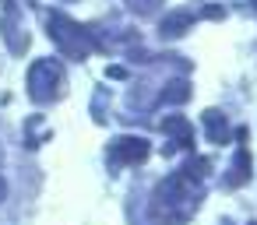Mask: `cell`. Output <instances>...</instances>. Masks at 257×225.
I'll return each instance as SVG.
<instances>
[{
    "label": "cell",
    "mask_w": 257,
    "mask_h": 225,
    "mask_svg": "<svg viewBox=\"0 0 257 225\" xmlns=\"http://www.w3.org/2000/svg\"><path fill=\"white\" fill-rule=\"evenodd\" d=\"M201 207V179H194L190 172L176 169L173 176H166L155 193H152V218L159 225H183L194 218V211Z\"/></svg>",
    "instance_id": "cell-1"
},
{
    "label": "cell",
    "mask_w": 257,
    "mask_h": 225,
    "mask_svg": "<svg viewBox=\"0 0 257 225\" xmlns=\"http://www.w3.org/2000/svg\"><path fill=\"white\" fill-rule=\"evenodd\" d=\"M46 29H50V39L60 46V53L71 57V60H88V53L95 50L92 32H88L85 25L71 22V18L60 15V11H53V15L46 18Z\"/></svg>",
    "instance_id": "cell-2"
},
{
    "label": "cell",
    "mask_w": 257,
    "mask_h": 225,
    "mask_svg": "<svg viewBox=\"0 0 257 225\" xmlns=\"http://www.w3.org/2000/svg\"><path fill=\"white\" fill-rule=\"evenodd\" d=\"M67 92V74L60 67V60L53 57H43L29 67V99L39 102V106H50L57 102L60 95Z\"/></svg>",
    "instance_id": "cell-3"
},
{
    "label": "cell",
    "mask_w": 257,
    "mask_h": 225,
    "mask_svg": "<svg viewBox=\"0 0 257 225\" xmlns=\"http://www.w3.org/2000/svg\"><path fill=\"white\" fill-rule=\"evenodd\" d=\"M148 155H152V144L145 137H138V134H123V137H116L109 144V158L116 165H141Z\"/></svg>",
    "instance_id": "cell-4"
},
{
    "label": "cell",
    "mask_w": 257,
    "mask_h": 225,
    "mask_svg": "<svg viewBox=\"0 0 257 225\" xmlns=\"http://www.w3.org/2000/svg\"><path fill=\"white\" fill-rule=\"evenodd\" d=\"M162 130L176 141V148H194V127L187 123V116H180V113L166 116L162 120Z\"/></svg>",
    "instance_id": "cell-5"
},
{
    "label": "cell",
    "mask_w": 257,
    "mask_h": 225,
    "mask_svg": "<svg viewBox=\"0 0 257 225\" xmlns=\"http://www.w3.org/2000/svg\"><path fill=\"white\" fill-rule=\"evenodd\" d=\"M250 165H253V158H250V148L246 144H239L236 148V158H232V165H229V176H225V183L236 190V186H243L246 179H250Z\"/></svg>",
    "instance_id": "cell-6"
},
{
    "label": "cell",
    "mask_w": 257,
    "mask_h": 225,
    "mask_svg": "<svg viewBox=\"0 0 257 225\" xmlns=\"http://www.w3.org/2000/svg\"><path fill=\"white\" fill-rule=\"evenodd\" d=\"M187 29H194V15L190 11H173V15L162 18V36L166 39H180V36H187Z\"/></svg>",
    "instance_id": "cell-7"
},
{
    "label": "cell",
    "mask_w": 257,
    "mask_h": 225,
    "mask_svg": "<svg viewBox=\"0 0 257 225\" xmlns=\"http://www.w3.org/2000/svg\"><path fill=\"white\" fill-rule=\"evenodd\" d=\"M204 130H208V141H215V144H225L229 141V123H225V116L218 113V109H204Z\"/></svg>",
    "instance_id": "cell-8"
},
{
    "label": "cell",
    "mask_w": 257,
    "mask_h": 225,
    "mask_svg": "<svg viewBox=\"0 0 257 225\" xmlns=\"http://www.w3.org/2000/svg\"><path fill=\"white\" fill-rule=\"evenodd\" d=\"M190 99V85L187 81H169L162 88V102H187Z\"/></svg>",
    "instance_id": "cell-9"
},
{
    "label": "cell",
    "mask_w": 257,
    "mask_h": 225,
    "mask_svg": "<svg viewBox=\"0 0 257 225\" xmlns=\"http://www.w3.org/2000/svg\"><path fill=\"white\" fill-rule=\"evenodd\" d=\"M183 172H190L194 179H204V176L211 172V162H208V158H190V162L183 165Z\"/></svg>",
    "instance_id": "cell-10"
},
{
    "label": "cell",
    "mask_w": 257,
    "mask_h": 225,
    "mask_svg": "<svg viewBox=\"0 0 257 225\" xmlns=\"http://www.w3.org/2000/svg\"><path fill=\"white\" fill-rule=\"evenodd\" d=\"M15 29H18V25H15V11H8V18H4V36H11ZM25 46H29L25 39H11V50H15V53H22Z\"/></svg>",
    "instance_id": "cell-11"
},
{
    "label": "cell",
    "mask_w": 257,
    "mask_h": 225,
    "mask_svg": "<svg viewBox=\"0 0 257 225\" xmlns=\"http://www.w3.org/2000/svg\"><path fill=\"white\" fill-rule=\"evenodd\" d=\"M204 15H208V18H225V11H222V8H208Z\"/></svg>",
    "instance_id": "cell-12"
},
{
    "label": "cell",
    "mask_w": 257,
    "mask_h": 225,
    "mask_svg": "<svg viewBox=\"0 0 257 225\" xmlns=\"http://www.w3.org/2000/svg\"><path fill=\"white\" fill-rule=\"evenodd\" d=\"M106 74H109V78H127V71H123V67H109Z\"/></svg>",
    "instance_id": "cell-13"
},
{
    "label": "cell",
    "mask_w": 257,
    "mask_h": 225,
    "mask_svg": "<svg viewBox=\"0 0 257 225\" xmlns=\"http://www.w3.org/2000/svg\"><path fill=\"white\" fill-rule=\"evenodd\" d=\"M8 197V183H4V176H0V200Z\"/></svg>",
    "instance_id": "cell-14"
},
{
    "label": "cell",
    "mask_w": 257,
    "mask_h": 225,
    "mask_svg": "<svg viewBox=\"0 0 257 225\" xmlns=\"http://www.w3.org/2000/svg\"><path fill=\"white\" fill-rule=\"evenodd\" d=\"M250 8H253V11H257V0H250Z\"/></svg>",
    "instance_id": "cell-15"
},
{
    "label": "cell",
    "mask_w": 257,
    "mask_h": 225,
    "mask_svg": "<svg viewBox=\"0 0 257 225\" xmlns=\"http://www.w3.org/2000/svg\"><path fill=\"white\" fill-rule=\"evenodd\" d=\"M0 162H4V151H0Z\"/></svg>",
    "instance_id": "cell-16"
}]
</instances>
